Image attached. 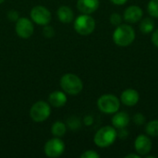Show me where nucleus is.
Masks as SVG:
<instances>
[{
	"label": "nucleus",
	"instance_id": "27",
	"mask_svg": "<svg viewBox=\"0 0 158 158\" xmlns=\"http://www.w3.org/2000/svg\"><path fill=\"white\" fill-rule=\"evenodd\" d=\"M113 4H115V5H124L128 0H110Z\"/></svg>",
	"mask_w": 158,
	"mask_h": 158
},
{
	"label": "nucleus",
	"instance_id": "4",
	"mask_svg": "<svg viewBox=\"0 0 158 158\" xmlns=\"http://www.w3.org/2000/svg\"><path fill=\"white\" fill-rule=\"evenodd\" d=\"M97 106L103 113L114 114L118 111L120 102L118 98L113 94H105L98 99Z\"/></svg>",
	"mask_w": 158,
	"mask_h": 158
},
{
	"label": "nucleus",
	"instance_id": "12",
	"mask_svg": "<svg viewBox=\"0 0 158 158\" xmlns=\"http://www.w3.org/2000/svg\"><path fill=\"white\" fill-rule=\"evenodd\" d=\"M78 9L83 14H92L99 7V0H78Z\"/></svg>",
	"mask_w": 158,
	"mask_h": 158
},
{
	"label": "nucleus",
	"instance_id": "5",
	"mask_svg": "<svg viewBox=\"0 0 158 158\" xmlns=\"http://www.w3.org/2000/svg\"><path fill=\"white\" fill-rule=\"evenodd\" d=\"M94 28H95V21L88 14L81 15L75 19L74 29L79 34L89 35L94 31Z\"/></svg>",
	"mask_w": 158,
	"mask_h": 158
},
{
	"label": "nucleus",
	"instance_id": "6",
	"mask_svg": "<svg viewBox=\"0 0 158 158\" xmlns=\"http://www.w3.org/2000/svg\"><path fill=\"white\" fill-rule=\"evenodd\" d=\"M50 112H51L50 106L44 101H39L36 102L31 107L30 116L33 121L43 122L48 118V117L50 116Z\"/></svg>",
	"mask_w": 158,
	"mask_h": 158
},
{
	"label": "nucleus",
	"instance_id": "8",
	"mask_svg": "<svg viewBox=\"0 0 158 158\" xmlns=\"http://www.w3.org/2000/svg\"><path fill=\"white\" fill-rule=\"evenodd\" d=\"M31 18L38 25L44 26V25H48V23L51 21V13L46 7L42 6H37L31 9Z\"/></svg>",
	"mask_w": 158,
	"mask_h": 158
},
{
	"label": "nucleus",
	"instance_id": "29",
	"mask_svg": "<svg viewBox=\"0 0 158 158\" xmlns=\"http://www.w3.org/2000/svg\"><path fill=\"white\" fill-rule=\"evenodd\" d=\"M4 1H5V0H0V4H2V3H3Z\"/></svg>",
	"mask_w": 158,
	"mask_h": 158
},
{
	"label": "nucleus",
	"instance_id": "2",
	"mask_svg": "<svg viewBox=\"0 0 158 158\" xmlns=\"http://www.w3.org/2000/svg\"><path fill=\"white\" fill-rule=\"evenodd\" d=\"M118 136L115 128L110 126H106L101 128L94 135V143L101 148L108 147L114 143Z\"/></svg>",
	"mask_w": 158,
	"mask_h": 158
},
{
	"label": "nucleus",
	"instance_id": "26",
	"mask_svg": "<svg viewBox=\"0 0 158 158\" xmlns=\"http://www.w3.org/2000/svg\"><path fill=\"white\" fill-rule=\"evenodd\" d=\"M152 42L154 43V44L158 48V29L152 35Z\"/></svg>",
	"mask_w": 158,
	"mask_h": 158
},
{
	"label": "nucleus",
	"instance_id": "25",
	"mask_svg": "<svg viewBox=\"0 0 158 158\" xmlns=\"http://www.w3.org/2000/svg\"><path fill=\"white\" fill-rule=\"evenodd\" d=\"M7 17H8V19L10 20L15 21V20H18L19 19V13L16 10H10L7 13Z\"/></svg>",
	"mask_w": 158,
	"mask_h": 158
},
{
	"label": "nucleus",
	"instance_id": "7",
	"mask_svg": "<svg viewBox=\"0 0 158 158\" xmlns=\"http://www.w3.org/2000/svg\"><path fill=\"white\" fill-rule=\"evenodd\" d=\"M65 151V143L58 137L49 140L44 145V153L48 157L60 156Z\"/></svg>",
	"mask_w": 158,
	"mask_h": 158
},
{
	"label": "nucleus",
	"instance_id": "28",
	"mask_svg": "<svg viewBox=\"0 0 158 158\" xmlns=\"http://www.w3.org/2000/svg\"><path fill=\"white\" fill-rule=\"evenodd\" d=\"M126 158H141L140 155H135V154H131L126 156Z\"/></svg>",
	"mask_w": 158,
	"mask_h": 158
},
{
	"label": "nucleus",
	"instance_id": "11",
	"mask_svg": "<svg viewBox=\"0 0 158 158\" xmlns=\"http://www.w3.org/2000/svg\"><path fill=\"white\" fill-rule=\"evenodd\" d=\"M143 12L140 6H131L124 12V19L130 23H135L143 18Z\"/></svg>",
	"mask_w": 158,
	"mask_h": 158
},
{
	"label": "nucleus",
	"instance_id": "23",
	"mask_svg": "<svg viewBox=\"0 0 158 158\" xmlns=\"http://www.w3.org/2000/svg\"><path fill=\"white\" fill-rule=\"evenodd\" d=\"M43 31H44V35L46 36V37H52L55 34L54 29L51 26H47V25H44V28Z\"/></svg>",
	"mask_w": 158,
	"mask_h": 158
},
{
	"label": "nucleus",
	"instance_id": "14",
	"mask_svg": "<svg viewBox=\"0 0 158 158\" xmlns=\"http://www.w3.org/2000/svg\"><path fill=\"white\" fill-rule=\"evenodd\" d=\"M49 103L55 107H61L67 103V96L63 92L55 91L49 94Z\"/></svg>",
	"mask_w": 158,
	"mask_h": 158
},
{
	"label": "nucleus",
	"instance_id": "10",
	"mask_svg": "<svg viewBox=\"0 0 158 158\" xmlns=\"http://www.w3.org/2000/svg\"><path fill=\"white\" fill-rule=\"evenodd\" d=\"M134 148L140 156H146L152 150V141L149 137L141 134L135 140Z\"/></svg>",
	"mask_w": 158,
	"mask_h": 158
},
{
	"label": "nucleus",
	"instance_id": "17",
	"mask_svg": "<svg viewBox=\"0 0 158 158\" xmlns=\"http://www.w3.org/2000/svg\"><path fill=\"white\" fill-rule=\"evenodd\" d=\"M155 28V21L151 18H145L142 20L140 24V30L143 33H150L154 31Z\"/></svg>",
	"mask_w": 158,
	"mask_h": 158
},
{
	"label": "nucleus",
	"instance_id": "13",
	"mask_svg": "<svg viewBox=\"0 0 158 158\" xmlns=\"http://www.w3.org/2000/svg\"><path fill=\"white\" fill-rule=\"evenodd\" d=\"M139 94L134 89H127L125 90L120 96L121 102L128 106H133L139 102Z\"/></svg>",
	"mask_w": 158,
	"mask_h": 158
},
{
	"label": "nucleus",
	"instance_id": "9",
	"mask_svg": "<svg viewBox=\"0 0 158 158\" xmlns=\"http://www.w3.org/2000/svg\"><path fill=\"white\" fill-rule=\"evenodd\" d=\"M17 34L23 39L31 37L33 33V25L27 18H20L17 20L15 27Z\"/></svg>",
	"mask_w": 158,
	"mask_h": 158
},
{
	"label": "nucleus",
	"instance_id": "3",
	"mask_svg": "<svg viewBox=\"0 0 158 158\" xmlns=\"http://www.w3.org/2000/svg\"><path fill=\"white\" fill-rule=\"evenodd\" d=\"M60 85L64 92L69 94L76 95L80 94L83 88L81 80L75 74H65L60 80Z\"/></svg>",
	"mask_w": 158,
	"mask_h": 158
},
{
	"label": "nucleus",
	"instance_id": "21",
	"mask_svg": "<svg viewBox=\"0 0 158 158\" xmlns=\"http://www.w3.org/2000/svg\"><path fill=\"white\" fill-rule=\"evenodd\" d=\"M110 22L114 26H118L122 22V17L118 13H113L110 16Z\"/></svg>",
	"mask_w": 158,
	"mask_h": 158
},
{
	"label": "nucleus",
	"instance_id": "16",
	"mask_svg": "<svg viewBox=\"0 0 158 158\" xmlns=\"http://www.w3.org/2000/svg\"><path fill=\"white\" fill-rule=\"evenodd\" d=\"M57 17L58 19L63 23H69L73 20L74 13L70 7L63 6L57 9Z\"/></svg>",
	"mask_w": 158,
	"mask_h": 158
},
{
	"label": "nucleus",
	"instance_id": "15",
	"mask_svg": "<svg viewBox=\"0 0 158 158\" xmlns=\"http://www.w3.org/2000/svg\"><path fill=\"white\" fill-rule=\"evenodd\" d=\"M130 123V117L126 112L117 113L112 118V124L117 129H124Z\"/></svg>",
	"mask_w": 158,
	"mask_h": 158
},
{
	"label": "nucleus",
	"instance_id": "22",
	"mask_svg": "<svg viewBox=\"0 0 158 158\" xmlns=\"http://www.w3.org/2000/svg\"><path fill=\"white\" fill-rule=\"evenodd\" d=\"M81 158H99L100 157V156H99L96 152H94V151H93V150H89V151L84 152V153L81 156Z\"/></svg>",
	"mask_w": 158,
	"mask_h": 158
},
{
	"label": "nucleus",
	"instance_id": "1",
	"mask_svg": "<svg viewBox=\"0 0 158 158\" xmlns=\"http://www.w3.org/2000/svg\"><path fill=\"white\" fill-rule=\"evenodd\" d=\"M135 39V31L131 26L120 24L117 26L113 33V41L118 46H128L133 43Z\"/></svg>",
	"mask_w": 158,
	"mask_h": 158
},
{
	"label": "nucleus",
	"instance_id": "20",
	"mask_svg": "<svg viewBox=\"0 0 158 158\" xmlns=\"http://www.w3.org/2000/svg\"><path fill=\"white\" fill-rule=\"evenodd\" d=\"M147 9L152 17L158 18V0H151L148 4Z\"/></svg>",
	"mask_w": 158,
	"mask_h": 158
},
{
	"label": "nucleus",
	"instance_id": "19",
	"mask_svg": "<svg viewBox=\"0 0 158 158\" xmlns=\"http://www.w3.org/2000/svg\"><path fill=\"white\" fill-rule=\"evenodd\" d=\"M146 133L152 137H158V120L150 121L145 128Z\"/></svg>",
	"mask_w": 158,
	"mask_h": 158
},
{
	"label": "nucleus",
	"instance_id": "24",
	"mask_svg": "<svg viewBox=\"0 0 158 158\" xmlns=\"http://www.w3.org/2000/svg\"><path fill=\"white\" fill-rule=\"evenodd\" d=\"M133 121H134V123L137 124V125H142V124L144 123L145 118H144L142 114L139 113V114H136V115L133 117Z\"/></svg>",
	"mask_w": 158,
	"mask_h": 158
},
{
	"label": "nucleus",
	"instance_id": "18",
	"mask_svg": "<svg viewBox=\"0 0 158 158\" xmlns=\"http://www.w3.org/2000/svg\"><path fill=\"white\" fill-rule=\"evenodd\" d=\"M66 131H67L66 125L61 121L55 122L52 126V129H51L53 135H55L56 137H58V138L62 137L66 133Z\"/></svg>",
	"mask_w": 158,
	"mask_h": 158
}]
</instances>
